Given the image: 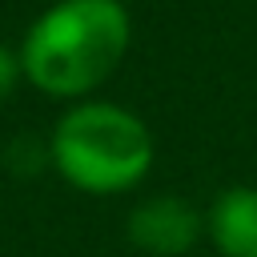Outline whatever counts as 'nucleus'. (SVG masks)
Masks as SVG:
<instances>
[{"label": "nucleus", "instance_id": "3", "mask_svg": "<svg viewBox=\"0 0 257 257\" xmlns=\"http://www.w3.org/2000/svg\"><path fill=\"white\" fill-rule=\"evenodd\" d=\"M201 229H205V217L177 193L145 197L124 221L133 249H141L149 257H185L197 245Z\"/></svg>", "mask_w": 257, "mask_h": 257}, {"label": "nucleus", "instance_id": "4", "mask_svg": "<svg viewBox=\"0 0 257 257\" xmlns=\"http://www.w3.org/2000/svg\"><path fill=\"white\" fill-rule=\"evenodd\" d=\"M205 233L221 257H257V185H233L213 197Z\"/></svg>", "mask_w": 257, "mask_h": 257}, {"label": "nucleus", "instance_id": "2", "mask_svg": "<svg viewBox=\"0 0 257 257\" xmlns=\"http://www.w3.org/2000/svg\"><path fill=\"white\" fill-rule=\"evenodd\" d=\"M157 161L149 124L112 100H76L48 133V165L88 197L137 189Z\"/></svg>", "mask_w": 257, "mask_h": 257}, {"label": "nucleus", "instance_id": "1", "mask_svg": "<svg viewBox=\"0 0 257 257\" xmlns=\"http://www.w3.org/2000/svg\"><path fill=\"white\" fill-rule=\"evenodd\" d=\"M133 20L120 0H56L20 40L24 80L60 100H80L100 88L124 60Z\"/></svg>", "mask_w": 257, "mask_h": 257}, {"label": "nucleus", "instance_id": "5", "mask_svg": "<svg viewBox=\"0 0 257 257\" xmlns=\"http://www.w3.org/2000/svg\"><path fill=\"white\" fill-rule=\"evenodd\" d=\"M20 76H24V72H20V56L0 44V100H8V92L16 88Z\"/></svg>", "mask_w": 257, "mask_h": 257}]
</instances>
